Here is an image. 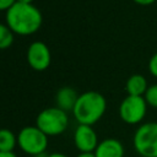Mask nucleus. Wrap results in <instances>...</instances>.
Wrapping results in <instances>:
<instances>
[{
	"instance_id": "18",
	"label": "nucleus",
	"mask_w": 157,
	"mask_h": 157,
	"mask_svg": "<svg viewBox=\"0 0 157 157\" xmlns=\"http://www.w3.org/2000/svg\"><path fill=\"white\" fill-rule=\"evenodd\" d=\"M76 157H96L94 152H80Z\"/></svg>"
},
{
	"instance_id": "17",
	"label": "nucleus",
	"mask_w": 157,
	"mask_h": 157,
	"mask_svg": "<svg viewBox=\"0 0 157 157\" xmlns=\"http://www.w3.org/2000/svg\"><path fill=\"white\" fill-rule=\"evenodd\" d=\"M44 157H69V156H66L65 153H61V152H52L49 155H45Z\"/></svg>"
},
{
	"instance_id": "11",
	"label": "nucleus",
	"mask_w": 157,
	"mask_h": 157,
	"mask_svg": "<svg viewBox=\"0 0 157 157\" xmlns=\"http://www.w3.org/2000/svg\"><path fill=\"white\" fill-rule=\"evenodd\" d=\"M147 88V81L140 74L131 75L126 81V92L129 96H145Z\"/></svg>"
},
{
	"instance_id": "20",
	"label": "nucleus",
	"mask_w": 157,
	"mask_h": 157,
	"mask_svg": "<svg viewBox=\"0 0 157 157\" xmlns=\"http://www.w3.org/2000/svg\"><path fill=\"white\" fill-rule=\"evenodd\" d=\"M0 157H17L15 152H0Z\"/></svg>"
},
{
	"instance_id": "2",
	"label": "nucleus",
	"mask_w": 157,
	"mask_h": 157,
	"mask_svg": "<svg viewBox=\"0 0 157 157\" xmlns=\"http://www.w3.org/2000/svg\"><path fill=\"white\" fill-rule=\"evenodd\" d=\"M107 101L96 91H87L78 96L72 114L78 124L93 125L105 113Z\"/></svg>"
},
{
	"instance_id": "7",
	"label": "nucleus",
	"mask_w": 157,
	"mask_h": 157,
	"mask_svg": "<svg viewBox=\"0 0 157 157\" xmlns=\"http://www.w3.org/2000/svg\"><path fill=\"white\" fill-rule=\"evenodd\" d=\"M99 141L91 125L78 124L74 131V145L80 152H94Z\"/></svg>"
},
{
	"instance_id": "10",
	"label": "nucleus",
	"mask_w": 157,
	"mask_h": 157,
	"mask_svg": "<svg viewBox=\"0 0 157 157\" xmlns=\"http://www.w3.org/2000/svg\"><path fill=\"white\" fill-rule=\"evenodd\" d=\"M77 98H78V94L76 93V91L71 87H61L58 92H56V96H55V103H56V107L63 109L64 112H72L74 110V107L77 102Z\"/></svg>"
},
{
	"instance_id": "16",
	"label": "nucleus",
	"mask_w": 157,
	"mask_h": 157,
	"mask_svg": "<svg viewBox=\"0 0 157 157\" xmlns=\"http://www.w3.org/2000/svg\"><path fill=\"white\" fill-rule=\"evenodd\" d=\"M17 2V0H0V9L1 10H9L11 6H13Z\"/></svg>"
},
{
	"instance_id": "13",
	"label": "nucleus",
	"mask_w": 157,
	"mask_h": 157,
	"mask_svg": "<svg viewBox=\"0 0 157 157\" xmlns=\"http://www.w3.org/2000/svg\"><path fill=\"white\" fill-rule=\"evenodd\" d=\"M12 42H13L12 31L6 25H0V48L6 49L12 44Z\"/></svg>"
},
{
	"instance_id": "4",
	"label": "nucleus",
	"mask_w": 157,
	"mask_h": 157,
	"mask_svg": "<svg viewBox=\"0 0 157 157\" xmlns=\"http://www.w3.org/2000/svg\"><path fill=\"white\" fill-rule=\"evenodd\" d=\"M17 146L26 155L38 157L48 147V136L38 126H25L17 134Z\"/></svg>"
},
{
	"instance_id": "9",
	"label": "nucleus",
	"mask_w": 157,
	"mask_h": 157,
	"mask_svg": "<svg viewBox=\"0 0 157 157\" xmlns=\"http://www.w3.org/2000/svg\"><path fill=\"white\" fill-rule=\"evenodd\" d=\"M125 148L120 140L114 137H108L99 141L97 148L94 150L96 157H124Z\"/></svg>"
},
{
	"instance_id": "21",
	"label": "nucleus",
	"mask_w": 157,
	"mask_h": 157,
	"mask_svg": "<svg viewBox=\"0 0 157 157\" xmlns=\"http://www.w3.org/2000/svg\"><path fill=\"white\" fill-rule=\"evenodd\" d=\"M33 0H17V2H23V4H32Z\"/></svg>"
},
{
	"instance_id": "14",
	"label": "nucleus",
	"mask_w": 157,
	"mask_h": 157,
	"mask_svg": "<svg viewBox=\"0 0 157 157\" xmlns=\"http://www.w3.org/2000/svg\"><path fill=\"white\" fill-rule=\"evenodd\" d=\"M146 103L153 108H157V85H152L147 88L144 96Z\"/></svg>"
},
{
	"instance_id": "1",
	"label": "nucleus",
	"mask_w": 157,
	"mask_h": 157,
	"mask_svg": "<svg viewBox=\"0 0 157 157\" xmlns=\"http://www.w3.org/2000/svg\"><path fill=\"white\" fill-rule=\"evenodd\" d=\"M42 13L32 4L16 2L6 11V26L15 33L28 36L39 29Z\"/></svg>"
},
{
	"instance_id": "3",
	"label": "nucleus",
	"mask_w": 157,
	"mask_h": 157,
	"mask_svg": "<svg viewBox=\"0 0 157 157\" xmlns=\"http://www.w3.org/2000/svg\"><path fill=\"white\" fill-rule=\"evenodd\" d=\"M36 126H38L48 137L58 136L67 129L69 115L58 107L45 108L37 115Z\"/></svg>"
},
{
	"instance_id": "5",
	"label": "nucleus",
	"mask_w": 157,
	"mask_h": 157,
	"mask_svg": "<svg viewBox=\"0 0 157 157\" xmlns=\"http://www.w3.org/2000/svg\"><path fill=\"white\" fill-rule=\"evenodd\" d=\"M132 146L141 157H157V123L141 124L134 134Z\"/></svg>"
},
{
	"instance_id": "12",
	"label": "nucleus",
	"mask_w": 157,
	"mask_h": 157,
	"mask_svg": "<svg viewBox=\"0 0 157 157\" xmlns=\"http://www.w3.org/2000/svg\"><path fill=\"white\" fill-rule=\"evenodd\" d=\"M17 145V136L9 129L0 131V152H13Z\"/></svg>"
},
{
	"instance_id": "8",
	"label": "nucleus",
	"mask_w": 157,
	"mask_h": 157,
	"mask_svg": "<svg viewBox=\"0 0 157 157\" xmlns=\"http://www.w3.org/2000/svg\"><path fill=\"white\" fill-rule=\"evenodd\" d=\"M27 61L37 71L45 70L50 64L49 48L43 42H33L27 50Z\"/></svg>"
},
{
	"instance_id": "15",
	"label": "nucleus",
	"mask_w": 157,
	"mask_h": 157,
	"mask_svg": "<svg viewBox=\"0 0 157 157\" xmlns=\"http://www.w3.org/2000/svg\"><path fill=\"white\" fill-rule=\"evenodd\" d=\"M148 69H150V72L157 77V53L152 55V58L150 59L148 61Z\"/></svg>"
},
{
	"instance_id": "19",
	"label": "nucleus",
	"mask_w": 157,
	"mask_h": 157,
	"mask_svg": "<svg viewBox=\"0 0 157 157\" xmlns=\"http://www.w3.org/2000/svg\"><path fill=\"white\" fill-rule=\"evenodd\" d=\"M134 1L140 4V5H150V4H152V2H155L157 0H134Z\"/></svg>"
},
{
	"instance_id": "6",
	"label": "nucleus",
	"mask_w": 157,
	"mask_h": 157,
	"mask_svg": "<svg viewBox=\"0 0 157 157\" xmlns=\"http://www.w3.org/2000/svg\"><path fill=\"white\" fill-rule=\"evenodd\" d=\"M147 103L142 96H126L119 105V115L126 124H139L146 115Z\"/></svg>"
}]
</instances>
